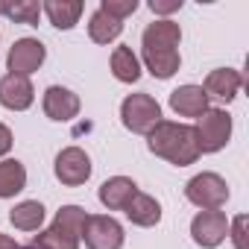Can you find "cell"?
<instances>
[{
	"label": "cell",
	"mask_w": 249,
	"mask_h": 249,
	"mask_svg": "<svg viewBox=\"0 0 249 249\" xmlns=\"http://www.w3.org/2000/svg\"><path fill=\"white\" fill-rule=\"evenodd\" d=\"M147 147L153 156L176 164V167H188L199 159V147H196V132L188 123H176V120H159L156 129L147 135Z\"/></svg>",
	"instance_id": "6da1fadb"
},
{
	"label": "cell",
	"mask_w": 249,
	"mask_h": 249,
	"mask_svg": "<svg viewBox=\"0 0 249 249\" xmlns=\"http://www.w3.org/2000/svg\"><path fill=\"white\" fill-rule=\"evenodd\" d=\"M120 120L129 132L150 135L156 129V123L161 120V106L150 94H129L120 103Z\"/></svg>",
	"instance_id": "7a4b0ae2"
},
{
	"label": "cell",
	"mask_w": 249,
	"mask_h": 249,
	"mask_svg": "<svg viewBox=\"0 0 249 249\" xmlns=\"http://www.w3.org/2000/svg\"><path fill=\"white\" fill-rule=\"evenodd\" d=\"M196 147L202 153H220L231 138V114L226 108H208L202 117H196Z\"/></svg>",
	"instance_id": "3957f363"
},
{
	"label": "cell",
	"mask_w": 249,
	"mask_h": 249,
	"mask_svg": "<svg viewBox=\"0 0 249 249\" xmlns=\"http://www.w3.org/2000/svg\"><path fill=\"white\" fill-rule=\"evenodd\" d=\"M185 196L199 211H220L229 202V185L220 173H196L185 185Z\"/></svg>",
	"instance_id": "277c9868"
},
{
	"label": "cell",
	"mask_w": 249,
	"mask_h": 249,
	"mask_svg": "<svg viewBox=\"0 0 249 249\" xmlns=\"http://www.w3.org/2000/svg\"><path fill=\"white\" fill-rule=\"evenodd\" d=\"M82 240L88 249H120L126 234H123V226L111 214H88Z\"/></svg>",
	"instance_id": "5b68a950"
},
{
	"label": "cell",
	"mask_w": 249,
	"mask_h": 249,
	"mask_svg": "<svg viewBox=\"0 0 249 249\" xmlns=\"http://www.w3.org/2000/svg\"><path fill=\"white\" fill-rule=\"evenodd\" d=\"M53 170H56V179H59L62 185L79 188V185H85V182L91 179V159H88V153L79 150V147H65V150L56 156Z\"/></svg>",
	"instance_id": "8992f818"
},
{
	"label": "cell",
	"mask_w": 249,
	"mask_h": 249,
	"mask_svg": "<svg viewBox=\"0 0 249 249\" xmlns=\"http://www.w3.org/2000/svg\"><path fill=\"white\" fill-rule=\"evenodd\" d=\"M191 237L202 249H217L229 237V217L223 211H199L191 220Z\"/></svg>",
	"instance_id": "52a82bcc"
},
{
	"label": "cell",
	"mask_w": 249,
	"mask_h": 249,
	"mask_svg": "<svg viewBox=\"0 0 249 249\" xmlns=\"http://www.w3.org/2000/svg\"><path fill=\"white\" fill-rule=\"evenodd\" d=\"M44 59H47V47L38 38H18L6 56V68L15 76H30L44 65Z\"/></svg>",
	"instance_id": "ba28073f"
},
{
	"label": "cell",
	"mask_w": 249,
	"mask_h": 249,
	"mask_svg": "<svg viewBox=\"0 0 249 249\" xmlns=\"http://www.w3.org/2000/svg\"><path fill=\"white\" fill-rule=\"evenodd\" d=\"M36 103V88L30 82V76H15L6 73L0 79V106L9 111H27Z\"/></svg>",
	"instance_id": "9c48e42d"
},
{
	"label": "cell",
	"mask_w": 249,
	"mask_h": 249,
	"mask_svg": "<svg viewBox=\"0 0 249 249\" xmlns=\"http://www.w3.org/2000/svg\"><path fill=\"white\" fill-rule=\"evenodd\" d=\"M41 106H44V114H47L50 120H59V123L73 120V117L79 114V108H82L79 97H76L71 88H62V85H50V88L44 91Z\"/></svg>",
	"instance_id": "30bf717a"
},
{
	"label": "cell",
	"mask_w": 249,
	"mask_h": 249,
	"mask_svg": "<svg viewBox=\"0 0 249 249\" xmlns=\"http://www.w3.org/2000/svg\"><path fill=\"white\" fill-rule=\"evenodd\" d=\"M240 88H243V73L234 71V68H217L202 82V91H205L208 100L217 97V100H226V103H231L240 94Z\"/></svg>",
	"instance_id": "8fae6325"
},
{
	"label": "cell",
	"mask_w": 249,
	"mask_h": 249,
	"mask_svg": "<svg viewBox=\"0 0 249 249\" xmlns=\"http://www.w3.org/2000/svg\"><path fill=\"white\" fill-rule=\"evenodd\" d=\"M179 41H182V27L176 21H170V18L147 24L144 36H141V47L144 50H176Z\"/></svg>",
	"instance_id": "7c38bea8"
},
{
	"label": "cell",
	"mask_w": 249,
	"mask_h": 249,
	"mask_svg": "<svg viewBox=\"0 0 249 249\" xmlns=\"http://www.w3.org/2000/svg\"><path fill=\"white\" fill-rule=\"evenodd\" d=\"M170 108L179 117H202L211 106H208L202 85H179L170 91Z\"/></svg>",
	"instance_id": "4fadbf2b"
},
{
	"label": "cell",
	"mask_w": 249,
	"mask_h": 249,
	"mask_svg": "<svg viewBox=\"0 0 249 249\" xmlns=\"http://www.w3.org/2000/svg\"><path fill=\"white\" fill-rule=\"evenodd\" d=\"M135 194H138V185H135L129 176H111V179H106V182L100 185V191H97L100 202H103L108 211H123V208L132 202Z\"/></svg>",
	"instance_id": "5bb4252c"
},
{
	"label": "cell",
	"mask_w": 249,
	"mask_h": 249,
	"mask_svg": "<svg viewBox=\"0 0 249 249\" xmlns=\"http://www.w3.org/2000/svg\"><path fill=\"white\" fill-rule=\"evenodd\" d=\"M123 211H126L129 223H135L141 229H153V226L161 223V205H159V199L150 196V194H141V191L132 196V202L123 208Z\"/></svg>",
	"instance_id": "9a60e30c"
},
{
	"label": "cell",
	"mask_w": 249,
	"mask_h": 249,
	"mask_svg": "<svg viewBox=\"0 0 249 249\" xmlns=\"http://www.w3.org/2000/svg\"><path fill=\"white\" fill-rule=\"evenodd\" d=\"M82 9H85L82 0H47V3H41V12L50 18L56 30H73L79 24Z\"/></svg>",
	"instance_id": "2e32d148"
},
{
	"label": "cell",
	"mask_w": 249,
	"mask_h": 249,
	"mask_svg": "<svg viewBox=\"0 0 249 249\" xmlns=\"http://www.w3.org/2000/svg\"><path fill=\"white\" fill-rule=\"evenodd\" d=\"M120 33H123V21L106 15L100 6L91 12V18H88V36H91L94 44H111V41L120 38Z\"/></svg>",
	"instance_id": "e0dca14e"
},
{
	"label": "cell",
	"mask_w": 249,
	"mask_h": 249,
	"mask_svg": "<svg viewBox=\"0 0 249 249\" xmlns=\"http://www.w3.org/2000/svg\"><path fill=\"white\" fill-rule=\"evenodd\" d=\"M141 59H144V68L156 79H170L182 65L179 50H141Z\"/></svg>",
	"instance_id": "ac0fdd59"
},
{
	"label": "cell",
	"mask_w": 249,
	"mask_h": 249,
	"mask_svg": "<svg viewBox=\"0 0 249 249\" xmlns=\"http://www.w3.org/2000/svg\"><path fill=\"white\" fill-rule=\"evenodd\" d=\"M27 188V167L18 159L0 161V199H12Z\"/></svg>",
	"instance_id": "d6986e66"
},
{
	"label": "cell",
	"mask_w": 249,
	"mask_h": 249,
	"mask_svg": "<svg viewBox=\"0 0 249 249\" xmlns=\"http://www.w3.org/2000/svg\"><path fill=\"white\" fill-rule=\"evenodd\" d=\"M9 223L21 231H38L44 226V205L38 199H24L9 211Z\"/></svg>",
	"instance_id": "ffe728a7"
},
{
	"label": "cell",
	"mask_w": 249,
	"mask_h": 249,
	"mask_svg": "<svg viewBox=\"0 0 249 249\" xmlns=\"http://www.w3.org/2000/svg\"><path fill=\"white\" fill-rule=\"evenodd\" d=\"M79 243H82V237L76 231L65 229L62 223H53L50 229L38 231L33 240V246H38V249H79Z\"/></svg>",
	"instance_id": "44dd1931"
},
{
	"label": "cell",
	"mask_w": 249,
	"mask_h": 249,
	"mask_svg": "<svg viewBox=\"0 0 249 249\" xmlns=\"http://www.w3.org/2000/svg\"><path fill=\"white\" fill-rule=\"evenodd\" d=\"M111 73L117 82H138L141 79V59L132 53V47H114Z\"/></svg>",
	"instance_id": "7402d4cb"
},
{
	"label": "cell",
	"mask_w": 249,
	"mask_h": 249,
	"mask_svg": "<svg viewBox=\"0 0 249 249\" xmlns=\"http://www.w3.org/2000/svg\"><path fill=\"white\" fill-rule=\"evenodd\" d=\"M3 15L9 21H15V24L36 27L38 18H41V3H38V0H6V12Z\"/></svg>",
	"instance_id": "603a6c76"
},
{
	"label": "cell",
	"mask_w": 249,
	"mask_h": 249,
	"mask_svg": "<svg viewBox=\"0 0 249 249\" xmlns=\"http://www.w3.org/2000/svg\"><path fill=\"white\" fill-rule=\"evenodd\" d=\"M100 9L117 21H126L138 9V0H100Z\"/></svg>",
	"instance_id": "cb8c5ba5"
},
{
	"label": "cell",
	"mask_w": 249,
	"mask_h": 249,
	"mask_svg": "<svg viewBox=\"0 0 249 249\" xmlns=\"http://www.w3.org/2000/svg\"><path fill=\"white\" fill-rule=\"evenodd\" d=\"M246 223H249V217H246V214H237L234 220H229V237H231L234 249H249V237H246Z\"/></svg>",
	"instance_id": "d4e9b609"
},
{
	"label": "cell",
	"mask_w": 249,
	"mask_h": 249,
	"mask_svg": "<svg viewBox=\"0 0 249 249\" xmlns=\"http://www.w3.org/2000/svg\"><path fill=\"white\" fill-rule=\"evenodd\" d=\"M150 9L156 12V15H173V12H179L182 9V0H150Z\"/></svg>",
	"instance_id": "484cf974"
},
{
	"label": "cell",
	"mask_w": 249,
	"mask_h": 249,
	"mask_svg": "<svg viewBox=\"0 0 249 249\" xmlns=\"http://www.w3.org/2000/svg\"><path fill=\"white\" fill-rule=\"evenodd\" d=\"M9 150H12V129L6 123H0V159H3Z\"/></svg>",
	"instance_id": "4316f807"
},
{
	"label": "cell",
	"mask_w": 249,
	"mask_h": 249,
	"mask_svg": "<svg viewBox=\"0 0 249 249\" xmlns=\"http://www.w3.org/2000/svg\"><path fill=\"white\" fill-rule=\"evenodd\" d=\"M0 249H18L15 237H9V234H0Z\"/></svg>",
	"instance_id": "83f0119b"
},
{
	"label": "cell",
	"mask_w": 249,
	"mask_h": 249,
	"mask_svg": "<svg viewBox=\"0 0 249 249\" xmlns=\"http://www.w3.org/2000/svg\"><path fill=\"white\" fill-rule=\"evenodd\" d=\"M6 12V0H0V15H3Z\"/></svg>",
	"instance_id": "f1b7e54d"
},
{
	"label": "cell",
	"mask_w": 249,
	"mask_h": 249,
	"mask_svg": "<svg viewBox=\"0 0 249 249\" xmlns=\"http://www.w3.org/2000/svg\"><path fill=\"white\" fill-rule=\"evenodd\" d=\"M18 249H38V246H33V243H30V246H18Z\"/></svg>",
	"instance_id": "f546056e"
}]
</instances>
